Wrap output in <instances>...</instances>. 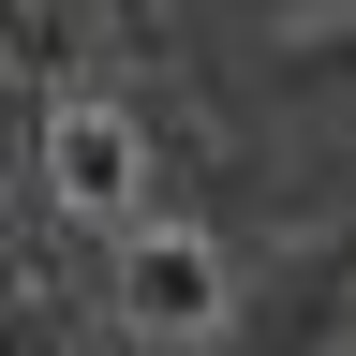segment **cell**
Segmentation results:
<instances>
[{"instance_id": "obj_1", "label": "cell", "mask_w": 356, "mask_h": 356, "mask_svg": "<svg viewBox=\"0 0 356 356\" xmlns=\"http://www.w3.org/2000/svg\"><path fill=\"white\" fill-rule=\"evenodd\" d=\"M222 297H238V252L208 222H134L119 238V341L134 356H208Z\"/></svg>"}, {"instance_id": "obj_2", "label": "cell", "mask_w": 356, "mask_h": 356, "mask_svg": "<svg viewBox=\"0 0 356 356\" xmlns=\"http://www.w3.org/2000/svg\"><path fill=\"white\" fill-rule=\"evenodd\" d=\"M30 163H44V193L74 222H134L149 208V119H134L119 89H60L44 134H30Z\"/></svg>"}, {"instance_id": "obj_3", "label": "cell", "mask_w": 356, "mask_h": 356, "mask_svg": "<svg viewBox=\"0 0 356 356\" xmlns=\"http://www.w3.org/2000/svg\"><path fill=\"white\" fill-rule=\"evenodd\" d=\"M208 356H341V252H297L267 282H238L222 327H208Z\"/></svg>"}, {"instance_id": "obj_4", "label": "cell", "mask_w": 356, "mask_h": 356, "mask_svg": "<svg viewBox=\"0 0 356 356\" xmlns=\"http://www.w3.org/2000/svg\"><path fill=\"white\" fill-rule=\"evenodd\" d=\"M0 356H60V297L44 282H0Z\"/></svg>"}, {"instance_id": "obj_5", "label": "cell", "mask_w": 356, "mask_h": 356, "mask_svg": "<svg viewBox=\"0 0 356 356\" xmlns=\"http://www.w3.org/2000/svg\"><path fill=\"white\" fill-rule=\"evenodd\" d=\"M30 134H44V89L0 60V193H15V163H30Z\"/></svg>"}, {"instance_id": "obj_6", "label": "cell", "mask_w": 356, "mask_h": 356, "mask_svg": "<svg viewBox=\"0 0 356 356\" xmlns=\"http://www.w3.org/2000/svg\"><path fill=\"white\" fill-rule=\"evenodd\" d=\"M0 282H30V222H15V193H0Z\"/></svg>"}]
</instances>
